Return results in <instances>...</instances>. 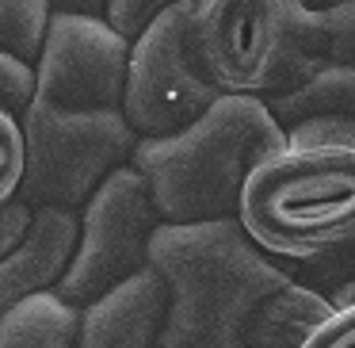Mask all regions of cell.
I'll return each mask as SVG.
<instances>
[{
	"label": "cell",
	"mask_w": 355,
	"mask_h": 348,
	"mask_svg": "<svg viewBox=\"0 0 355 348\" xmlns=\"http://www.w3.org/2000/svg\"><path fill=\"white\" fill-rule=\"evenodd\" d=\"M241 184L237 226L260 253L321 260L355 249V123L309 115Z\"/></svg>",
	"instance_id": "cell-1"
},
{
	"label": "cell",
	"mask_w": 355,
	"mask_h": 348,
	"mask_svg": "<svg viewBox=\"0 0 355 348\" xmlns=\"http://www.w3.org/2000/svg\"><path fill=\"white\" fill-rule=\"evenodd\" d=\"M149 268L168 291L157 348H245L252 310L291 279L237 218L161 222L149 238Z\"/></svg>",
	"instance_id": "cell-2"
},
{
	"label": "cell",
	"mask_w": 355,
	"mask_h": 348,
	"mask_svg": "<svg viewBox=\"0 0 355 348\" xmlns=\"http://www.w3.org/2000/svg\"><path fill=\"white\" fill-rule=\"evenodd\" d=\"M283 142V123L263 100L222 96L184 131L138 138L130 165L149 184L161 222H214L237 215L245 176Z\"/></svg>",
	"instance_id": "cell-3"
},
{
	"label": "cell",
	"mask_w": 355,
	"mask_h": 348,
	"mask_svg": "<svg viewBox=\"0 0 355 348\" xmlns=\"http://www.w3.org/2000/svg\"><path fill=\"white\" fill-rule=\"evenodd\" d=\"M191 42L218 92L263 103L324 65L321 16L302 0H191Z\"/></svg>",
	"instance_id": "cell-4"
},
{
	"label": "cell",
	"mask_w": 355,
	"mask_h": 348,
	"mask_svg": "<svg viewBox=\"0 0 355 348\" xmlns=\"http://www.w3.org/2000/svg\"><path fill=\"white\" fill-rule=\"evenodd\" d=\"M24 131V180L16 199L31 210L65 207L80 210L85 199L130 161L138 134L123 111H62L27 100L19 111Z\"/></svg>",
	"instance_id": "cell-5"
},
{
	"label": "cell",
	"mask_w": 355,
	"mask_h": 348,
	"mask_svg": "<svg viewBox=\"0 0 355 348\" xmlns=\"http://www.w3.org/2000/svg\"><path fill=\"white\" fill-rule=\"evenodd\" d=\"M214 100H222V92L199 65L191 42V0H180L130 39L119 111L138 138H168L191 126Z\"/></svg>",
	"instance_id": "cell-6"
},
{
	"label": "cell",
	"mask_w": 355,
	"mask_h": 348,
	"mask_svg": "<svg viewBox=\"0 0 355 348\" xmlns=\"http://www.w3.org/2000/svg\"><path fill=\"white\" fill-rule=\"evenodd\" d=\"M161 226L149 184L130 161L119 165L77 210V245L54 295L69 306H88L103 291L149 264V238Z\"/></svg>",
	"instance_id": "cell-7"
},
{
	"label": "cell",
	"mask_w": 355,
	"mask_h": 348,
	"mask_svg": "<svg viewBox=\"0 0 355 348\" xmlns=\"http://www.w3.org/2000/svg\"><path fill=\"white\" fill-rule=\"evenodd\" d=\"M126 58L130 39H123L103 16L54 12L39 62L31 65V96L62 111H119Z\"/></svg>",
	"instance_id": "cell-8"
},
{
	"label": "cell",
	"mask_w": 355,
	"mask_h": 348,
	"mask_svg": "<svg viewBox=\"0 0 355 348\" xmlns=\"http://www.w3.org/2000/svg\"><path fill=\"white\" fill-rule=\"evenodd\" d=\"M168 291L153 268H141L80 306L77 345L73 348H157L164 325Z\"/></svg>",
	"instance_id": "cell-9"
},
{
	"label": "cell",
	"mask_w": 355,
	"mask_h": 348,
	"mask_svg": "<svg viewBox=\"0 0 355 348\" xmlns=\"http://www.w3.org/2000/svg\"><path fill=\"white\" fill-rule=\"evenodd\" d=\"M77 245V210L39 207L24 241L0 256V317L24 299L54 291Z\"/></svg>",
	"instance_id": "cell-10"
},
{
	"label": "cell",
	"mask_w": 355,
	"mask_h": 348,
	"mask_svg": "<svg viewBox=\"0 0 355 348\" xmlns=\"http://www.w3.org/2000/svg\"><path fill=\"white\" fill-rule=\"evenodd\" d=\"M332 302L298 279H286L252 310L245 329V348H302V340L324 322Z\"/></svg>",
	"instance_id": "cell-11"
},
{
	"label": "cell",
	"mask_w": 355,
	"mask_h": 348,
	"mask_svg": "<svg viewBox=\"0 0 355 348\" xmlns=\"http://www.w3.org/2000/svg\"><path fill=\"white\" fill-rule=\"evenodd\" d=\"M80 310L54 291L24 299L0 317V348H73Z\"/></svg>",
	"instance_id": "cell-12"
},
{
	"label": "cell",
	"mask_w": 355,
	"mask_h": 348,
	"mask_svg": "<svg viewBox=\"0 0 355 348\" xmlns=\"http://www.w3.org/2000/svg\"><path fill=\"white\" fill-rule=\"evenodd\" d=\"M279 123H298L309 115H340L355 123V65H321L306 85L268 103Z\"/></svg>",
	"instance_id": "cell-13"
},
{
	"label": "cell",
	"mask_w": 355,
	"mask_h": 348,
	"mask_svg": "<svg viewBox=\"0 0 355 348\" xmlns=\"http://www.w3.org/2000/svg\"><path fill=\"white\" fill-rule=\"evenodd\" d=\"M54 4L50 0H0V54L35 65L46 42Z\"/></svg>",
	"instance_id": "cell-14"
},
{
	"label": "cell",
	"mask_w": 355,
	"mask_h": 348,
	"mask_svg": "<svg viewBox=\"0 0 355 348\" xmlns=\"http://www.w3.org/2000/svg\"><path fill=\"white\" fill-rule=\"evenodd\" d=\"M321 58L324 65H355V0L321 12Z\"/></svg>",
	"instance_id": "cell-15"
},
{
	"label": "cell",
	"mask_w": 355,
	"mask_h": 348,
	"mask_svg": "<svg viewBox=\"0 0 355 348\" xmlns=\"http://www.w3.org/2000/svg\"><path fill=\"white\" fill-rule=\"evenodd\" d=\"M19 180H24V131L19 115L0 108V207L16 199Z\"/></svg>",
	"instance_id": "cell-16"
},
{
	"label": "cell",
	"mask_w": 355,
	"mask_h": 348,
	"mask_svg": "<svg viewBox=\"0 0 355 348\" xmlns=\"http://www.w3.org/2000/svg\"><path fill=\"white\" fill-rule=\"evenodd\" d=\"M172 4H180V0H107L103 19H107L123 39H134L138 31H146L149 19L161 16V12L172 8Z\"/></svg>",
	"instance_id": "cell-17"
},
{
	"label": "cell",
	"mask_w": 355,
	"mask_h": 348,
	"mask_svg": "<svg viewBox=\"0 0 355 348\" xmlns=\"http://www.w3.org/2000/svg\"><path fill=\"white\" fill-rule=\"evenodd\" d=\"M302 348H355V299L332 306L324 322L302 340Z\"/></svg>",
	"instance_id": "cell-18"
},
{
	"label": "cell",
	"mask_w": 355,
	"mask_h": 348,
	"mask_svg": "<svg viewBox=\"0 0 355 348\" xmlns=\"http://www.w3.org/2000/svg\"><path fill=\"white\" fill-rule=\"evenodd\" d=\"M31 92H35L31 65L12 62V58L0 54V108H8L12 115H19L27 108V100H31Z\"/></svg>",
	"instance_id": "cell-19"
},
{
	"label": "cell",
	"mask_w": 355,
	"mask_h": 348,
	"mask_svg": "<svg viewBox=\"0 0 355 348\" xmlns=\"http://www.w3.org/2000/svg\"><path fill=\"white\" fill-rule=\"evenodd\" d=\"M31 215H35V210L27 207V203H19V199H12V203L0 207V256L24 241L27 226H31Z\"/></svg>",
	"instance_id": "cell-20"
},
{
	"label": "cell",
	"mask_w": 355,
	"mask_h": 348,
	"mask_svg": "<svg viewBox=\"0 0 355 348\" xmlns=\"http://www.w3.org/2000/svg\"><path fill=\"white\" fill-rule=\"evenodd\" d=\"M54 12H80V16H103L107 0H50Z\"/></svg>",
	"instance_id": "cell-21"
},
{
	"label": "cell",
	"mask_w": 355,
	"mask_h": 348,
	"mask_svg": "<svg viewBox=\"0 0 355 348\" xmlns=\"http://www.w3.org/2000/svg\"><path fill=\"white\" fill-rule=\"evenodd\" d=\"M302 4L321 16V12H332V8H340V4H347V0H302Z\"/></svg>",
	"instance_id": "cell-22"
}]
</instances>
